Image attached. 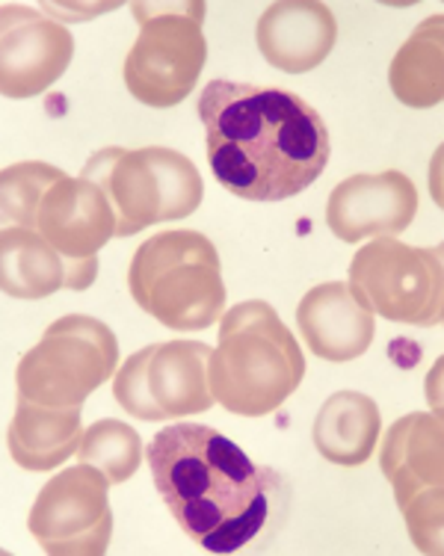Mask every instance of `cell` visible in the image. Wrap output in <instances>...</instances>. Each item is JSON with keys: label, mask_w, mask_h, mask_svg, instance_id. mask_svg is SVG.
Masks as SVG:
<instances>
[{"label": "cell", "mask_w": 444, "mask_h": 556, "mask_svg": "<svg viewBox=\"0 0 444 556\" xmlns=\"http://www.w3.org/2000/svg\"><path fill=\"white\" fill-rule=\"evenodd\" d=\"M211 172L246 202H284L324 175L329 128L308 101L282 86L211 80L195 108Z\"/></svg>", "instance_id": "obj_1"}, {"label": "cell", "mask_w": 444, "mask_h": 556, "mask_svg": "<svg viewBox=\"0 0 444 556\" xmlns=\"http://www.w3.org/2000/svg\"><path fill=\"white\" fill-rule=\"evenodd\" d=\"M145 459L175 525L211 554H234L270 535L282 521L288 506L282 473L255 465L217 429L202 424L163 427Z\"/></svg>", "instance_id": "obj_2"}, {"label": "cell", "mask_w": 444, "mask_h": 556, "mask_svg": "<svg viewBox=\"0 0 444 556\" xmlns=\"http://www.w3.org/2000/svg\"><path fill=\"white\" fill-rule=\"evenodd\" d=\"M305 355L270 302H238L219 320L211 391L231 415L267 417L303 386Z\"/></svg>", "instance_id": "obj_3"}, {"label": "cell", "mask_w": 444, "mask_h": 556, "mask_svg": "<svg viewBox=\"0 0 444 556\" xmlns=\"http://www.w3.org/2000/svg\"><path fill=\"white\" fill-rule=\"evenodd\" d=\"M128 288L145 314L175 332L207 329L226 308L217 247L190 228L149 237L130 257Z\"/></svg>", "instance_id": "obj_4"}, {"label": "cell", "mask_w": 444, "mask_h": 556, "mask_svg": "<svg viewBox=\"0 0 444 556\" xmlns=\"http://www.w3.org/2000/svg\"><path fill=\"white\" fill-rule=\"evenodd\" d=\"M80 178L96 181L107 193L119 237L185 219L195 214L205 195L195 163L181 151L161 146L96 151L84 163Z\"/></svg>", "instance_id": "obj_5"}, {"label": "cell", "mask_w": 444, "mask_h": 556, "mask_svg": "<svg viewBox=\"0 0 444 556\" xmlns=\"http://www.w3.org/2000/svg\"><path fill=\"white\" fill-rule=\"evenodd\" d=\"M119 364V341L107 323L65 314L45 329L42 341L15 367L18 396L45 408H80L110 382Z\"/></svg>", "instance_id": "obj_6"}, {"label": "cell", "mask_w": 444, "mask_h": 556, "mask_svg": "<svg viewBox=\"0 0 444 556\" xmlns=\"http://www.w3.org/2000/svg\"><path fill=\"white\" fill-rule=\"evenodd\" d=\"M134 15L140 33L125 56V86L145 108H178L195 89L207 63L205 7L137 3Z\"/></svg>", "instance_id": "obj_7"}, {"label": "cell", "mask_w": 444, "mask_h": 556, "mask_svg": "<svg viewBox=\"0 0 444 556\" xmlns=\"http://www.w3.org/2000/svg\"><path fill=\"white\" fill-rule=\"evenodd\" d=\"M350 288L373 314L403 326L444 323V243L409 247L380 237L361 247L350 264Z\"/></svg>", "instance_id": "obj_8"}, {"label": "cell", "mask_w": 444, "mask_h": 556, "mask_svg": "<svg viewBox=\"0 0 444 556\" xmlns=\"http://www.w3.org/2000/svg\"><path fill=\"white\" fill-rule=\"evenodd\" d=\"M211 353L202 341H163L134 353L113 376V396L137 420H178L217 403Z\"/></svg>", "instance_id": "obj_9"}, {"label": "cell", "mask_w": 444, "mask_h": 556, "mask_svg": "<svg viewBox=\"0 0 444 556\" xmlns=\"http://www.w3.org/2000/svg\"><path fill=\"white\" fill-rule=\"evenodd\" d=\"M107 473L96 465L65 468L45 482L27 515L33 539L51 556L107 554L113 535Z\"/></svg>", "instance_id": "obj_10"}, {"label": "cell", "mask_w": 444, "mask_h": 556, "mask_svg": "<svg viewBox=\"0 0 444 556\" xmlns=\"http://www.w3.org/2000/svg\"><path fill=\"white\" fill-rule=\"evenodd\" d=\"M75 39L65 24L22 3L0 10V89L7 98L42 96L65 75Z\"/></svg>", "instance_id": "obj_11"}, {"label": "cell", "mask_w": 444, "mask_h": 556, "mask_svg": "<svg viewBox=\"0 0 444 556\" xmlns=\"http://www.w3.org/2000/svg\"><path fill=\"white\" fill-rule=\"evenodd\" d=\"M22 228L39 231L65 261H96L98 252L119 237L107 193L80 175H63L51 184Z\"/></svg>", "instance_id": "obj_12"}, {"label": "cell", "mask_w": 444, "mask_h": 556, "mask_svg": "<svg viewBox=\"0 0 444 556\" xmlns=\"http://www.w3.org/2000/svg\"><path fill=\"white\" fill-rule=\"evenodd\" d=\"M418 214V190L397 169L350 175L326 202V225L344 243L397 237Z\"/></svg>", "instance_id": "obj_13"}, {"label": "cell", "mask_w": 444, "mask_h": 556, "mask_svg": "<svg viewBox=\"0 0 444 556\" xmlns=\"http://www.w3.org/2000/svg\"><path fill=\"white\" fill-rule=\"evenodd\" d=\"M96 261H65L39 231L10 225L0 231V288L12 300L36 302L56 290H87L96 285Z\"/></svg>", "instance_id": "obj_14"}, {"label": "cell", "mask_w": 444, "mask_h": 556, "mask_svg": "<svg viewBox=\"0 0 444 556\" xmlns=\"http://www.w3.org/2000/svg\"><path fill=\"white\" fill-rule=\"evenodd\" d=\"M261 56L284 75H305L332 54L338 42L335 12L317 0L270 3L255 27Z\"/></svg>", "instance_id": "obj_15"}, {"label": "cell", "mask_w": 444, "mask_h": 556, "mask_svg": "<svg viewBox=\"0 0 444 556\" xmlns=\"http://www.w3.org/2000/svg\"><path fill=\"white\" fill-rule=\"evenodd\" d=\"M296 326L305 346L326 362H356L377 338V320L347 281L317 285L296 305Z\"/></svg>", "instance_id": "obj_16"}, {"label": "cell", "mask_w": 444, "mask_h": 556, "mask_svg": "<svg viewBox=\"0 0 444 556\" xmlns=\"http://www.w3.org/2000/svg\"><path fill=\"white\" fill-rule=\"evenodd\" d=\"M380 468L397 506L421 489L444 485V408L401 417L382 439Z\"/></svg>", "instance_id": "obj_17"}, {"label": "cell", "mask_w": 444, "mask_h": 556, "mask_svg": "<svg viewBox=\"0 0 444 556\" xmlns=\"http://www.w3.org/2000/svg\"><path fill=\"white\" fill-rule=\"evenodd\" d=\"M84 441L80 408H45L18 396L15 417L7 429V450L24 471H51L77 456Z\"/></svg>", "instance_id": "obj_18"}, {"label": "cell", "mask_w": 444, "mask_h": 556, "mask_svg": "<svg viewBox=\"0 0 444 556\" xmlns=\"http://www.w3.org/2000/svg\"><path fill=\"white\" fill-rule=\"evenodd\" d=\"M382 415L373 396L358 391H338L326 396L315 417L312 441L317 453L338 468H358L380 444Z\"/></svg>", "instance_id": "obj_19"}, {"label": "cell", "mask_w": 444, "mask_h": 556, "mask_svg": "<svg viewBox=\"0 0 444 556\" xmlns=\"http://www.w3.org/2000/svg\"><path fill=\"white\" fill-rule=\"evenodd\" d=\"M394 98L413 110L444 104V15H430L397 48L389 65Z\"/></svg>", "instance_id": "obj_20"}, {"label": "cell", "mask_w": 444, "mask_h": 556, "mask_svg": "<svg viewBox=\"0 0 444 556\" xmlns=\"http://www.w3.org/2000/svg\"><path fill=\"white\" fill-rule=\"evenodd\" d=\"M77 462L96 465L98 471L107 473L113 485L128 482L142 462L140 432L122 420H96L84 429V441L77 447Z\"/></svg>", "instance_id": "obj_21"}, {"label": "cell", "mask_w": 444, "mask_h": 556, "mask_svg": "<svg viewBox=\"0 0 444 556\" xmlns=\"http://www.w3.org/2000/svg\"><path fill=\"white\" fill-rule=\"evenodd\" d=\"M65 172L51 166V163L27 161L7 166L0 175V214H3V228L10 225H24L27 216L36 211L42 193L63 178Z\"/></svg>", "instance_id": "obj_22"}, {"label": "cell", "mask_w": 444, "mask_h": 556, "mask_svg": "<svg viewBox=\"0 0 444 556\" xmlns=\"http://www.w3.org/2000/svg\"><path fill=\"white\" fill-rule=\"evenodd\" d=\"M413 545L427 556H444V485L421 489L401 506Z\"/></svg>", "instance_id": "obj_23"}, {"label": "cell", "mask_w": 444, "mask_h": 556, "mask_svg": "<svg viewBox=\"0 0 444 556\" xmlns=\"http://www.w3.org/2000/svg\"><path fill=\"white\" fill-rule=\"evenodd\" d=\"M423 394H427V403L433 412L444 408V355L430 367L427 382H423Z\"/></svg>", "instance_id": "obj_24"}, {"label": "cell", "mask_w": 444, "mask_h": 556, "mask_svg": "<svg viewBox=\"0 0 444 556\" xmlns=\"http://www.w3.org/2000/svg\"><path fill=\"white\" fill-rule=\"evenodd\" d=\"M427 181H430V195H433V202L444 211V142L435 149L433 161H430V175H427Z\"/></svg>", "instance_id": "obj_25"}]
</instances>
